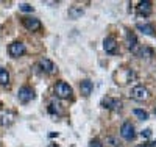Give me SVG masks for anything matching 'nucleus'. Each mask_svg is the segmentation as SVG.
<instances>
[{"label": "nucleus", "instance_id": "obj_17", "mask_svg": "<svg viewBox=\"0 0 156 147\" xmlns=\"http://www.w3.org/2000/svg\"><path fill=\"white\" fill-rule=\"evenodd\" d=\"M139 57H142V58H151V57H153V50H151V49H148V47L140 49Z\"/></svg>", "mask_w": 156, "mask_h": 147}, {"label": "nucleus", "instance_id": "obj_10", "mask_svg": "<svg viewBox=\"0 0 156 147\" xmlns=\"http://www.w3.org/2000/svg\"><path fill=\"white\" fill-rule=\"evenodd\" d=\"M39 66H41L42 71H45L47 74H53V72L56 71V68H55L53 61L48 60V58H41V61H39Z\"/></svg>", "mask_w": 156, "mask_h": 147}, {"label": "nucleus", "instance_id": "obj_19", "mask_svg": "<svg viewBox=\"0 0 156 147\" xmlns=\"http://www.w3.org/2000/svg\"><path fill=\"white\" fill-rule=\"evenodd\" d=\"M19 8H20L22 11H27V13H31V11H33V6H31L30 3H20Z\"/></svg>", "mask_w": 156, "mask_h": 147}, {"label": "nucleus", "instance_id": "obj_6", "mask_svg": "<svg viewBox=\"0 0 156 147\" xmlns=\"http://www.w3.org/2000/svg\"><path fill=\"white\" fill-rule=\"evenodd\" d=\"M25 44L23 42H20V41H14V42H11L9 44V47H8V52H9V55L12 57V58H19V57H22L23 53H25Z\"/></svg>", "mask_w": 156, "mask_h": 147}, {"label": "nucleus", "instance_id": "obj_21", "mask_svg": "<svg viewBox=\"0 0 156 147\" xmlns=\"http://www.w3.org/2000/svg\"><path fill=\"white\" fill-rule=\"evenodd\" d=\"M140 135H142V138H150V136H151V130H150V128H147V130L142 131Z\"/></svg>", "mask_w": 156, "mask_h": 147}, {"label": "nucleus", "instance_id": "obj_15", "mask_svg": "<svg viewBox=\"0 0 156 147\" xmlns=\"http://www.w3.org/2000/svg\"><path fill=\"white\" fill-rule=\"evenodd\" d=\"M0 85L2 86H8L9 85V72L6 69H3L0 66Z\"/></svg>", "mask_w": 156, "mask_h": 147}, {"label": "nucleus", "instance_id": "obj_20", "mask_svg": "<svg viewBox=\"0 0 156 147\" xmlns=\"http://www.w3.org/2000/svg\"><path fill=\"white\" fill-rule=\"evenodd\" d=\"M89 147H103V144L98 139H92V141H90V144H89Z\"/></svg>", "mask_w": 156, "mask_h": 147}, {"label": "nucleus", "instance_id": "obj_11", "mask_svg": "<svg viewBox=\"0 0 156 147\" xmlns=\"http://www.w3.org/2000/svg\"><path fill=\"white\" fill-rule=\"evenodd\" d=\"M92 89H94V83L90 82V80H83V82L80 83V91H81V94L84 97L92 94Z\"/></svg>", "mask_w": 156, "mask_h": 147}, {"label": "nucleus", "instance_id": "obj_23", "mask_svg": "<svg viewBox=\"0 0 156 147\" xmlns=\"http://www.w3.org/2000/svg\"><path fill=\"white\" fill-rule=\"evenodd\" d=\"M151 147H156V141H154V142H153V145H151Z\"/></svg>", "mask_w": 156, "mask_h": 147}, {"label": "nucleus", "instance_id": "obj_4", "mask_svg": "<svg viewBox=\"0 0 156 147\" xmlns=\"http://www.w3.org/2000/svg\"><path fill=\"white\" fill-rule=\"evenodd\" d=\"M131 99L137 100V102H144L148 99V89L142 85H137L131 89Z\"/></svg>", "mask_w": 156, "mask_h": 147}, {"label": "nucleus", "instance_id": "obj_14", "mask_svg": "<svg viewBox=\"0 0 156 147\" xmlns=\"http://www.w3.org/2000/svg\"><path fill=\"white\" fill-rule=\"evenodd\" d=\"M137 30H140L144 35H148V36H154V28L150 25V24H137Z\"/></svg>", "mask_w": 156, "mask_h": 147}, {"label": "nucleus", "instance_id": "obj_24", "mask_svg": "<svg viewBox=\"0 0 156 147\" xmlns=\"http://www.w3.org/2000/svg\"><path fill=\"white\" fill-rule=\"evenodd\" d=\"M154 114H156V108H154Z\"/></svg>", "mask_w": 156, "mask_h": 147}, {"label": "nucleus", "instance_id": "obj_12", "mask_svg": "<svg viewBox=\"0 0 156 147\" xmlns=\"http://www.w3.org/2000/svg\"><path fill=\"white\" fill-rule=\"evenodd\" d=\"M67 14H69L70 19H80V17L84 14V9H83L80 5H72V6L69 8V11H67Z\"/></svg>", "mask_w": 156, "mask_h": 147}, {"label": "nucleus", "instance_id": "obj_9", "mask_svg": "<svg viewBox=\"0 0 156 147\" xmlns=\"http://www.w3.org/2000/svg\"><path fill=\"white\" fill-rule=\"evenodd\" d=\"M103 106L108 110H120L122 108V102L119 99H112V97H106L103 100Z\"/></svg>", "mask_w": 156, "mask_h": 147}, {"label": "nucleus", "instance_id": "obj_25", "mask_svg": "<svg viewBox=\"0 0 156 147\" xmlns=\"http://www.w3.org/2000/svg\"><path fill=\"white\" fill-rule=\"evenodd\" d=\"M50 147H55V145H50Z\"/></svg>", "mask_w": 156, "mask_h": 147}, {"label": "nucleus", "instance_id": "obj_13", "mask_svg": "<svg viewBox=\"0 0 156 147\" xmlns=\"http://www.w3.org/2000/svg\"><path fill=\"white\" fill-rule=\"evenodd\" d=\"M126 42H128L129 50L136 52V49H137V38H136V35L133 31H128L126 33Z\"/></svg>", "mask_w": 156, "mask_h": 147}, {"label": "nucleus", "instance_id": "obj_16", "mask_svg": "<svg viewBox=\"0 0 156 147\" xmlns=\"http://www.w3.org/2000/svg\"><path fill=\"white\" fill-rule=\"evenodd\" d=\"M133 114L134 116H137L140 121H147L148 119V113L147 111H144V110H139V108H136V110H133Z\"/></svg>", "mask_w": 156, "mask_h": 147}, {"label": "nucleus", "instance_id": "obj_2", "mask_svg": "<svg viewBox=\"0 0 156 147\" xmlns=\"http://www.w3.org/2000/svg\"><path fill=\"white\" fill-rule=\"evenodd\" d=\"M120 136L126 141H133L136 138V130L131 122H123L120 127Z\"/></svg>", "mask_w": 156, "mask_h": 147}, {"label": "nucleus", "instance_id": "obj_22", "mask_svg": "<svg viewBox=\"0 0 156 147\" xmlns=\"http://www.w3.org/2000/svg\"><path fill=\"white\" fill-rule=\"evenodd\" d=\"M136 147H151L150 144H139V145H136Z\"/></svg>", "mask_w": 156, "mask_h": 147}, {"label": "nucleus", "instance_id": "obj_18", "mask_svg": "<svg viewBox=\"0 0 156 147\" xmlns=\"http://www.w3.org/2000/svg\"><path fill=\"white\" fill-rule=\"evenodd\" d=\"M0 124H2V125H9V124H12V114L8 113V114L2 116V117H0Z\"/></svg>", "mask_w": 156, "mask_h": 147}, {"label": "nucleus", "instance_id": "obj_3", "mask_svg": "<svg viewBox=\"0 0 156 147\" xmlns=\"http://www.w3.org/2000/svg\"><path fill=\"white\" fill-rule=\"evenodd\" d=\"M22 25L27 28L28 31H37L42 28V24L41 20H39L37 17H22Z\"/></svg>", "mask_w": 156, "mask_h": 147}, {"label": "nucleus", "instance_id": "obj_5", "mask_svg": "<svg viewBox=\"0 0 156 147\" xmlns=\"http://www.w3.org/2000/svg\"><path fill=\"white\" fill-rule=\"evenodd\" d=\"M17 99L22 103H28V102H31L34 99V91L30 86H22L19 89V92H17Z\"/></svg>", "mask_w": 156, "mask_h": 147}, {"label": "nucleus", "instance_id": "obj_26", "mask_svg": "<svg viewBox=\"0 0 156 147\" xmlns=\"http://www.w3.org/2000/svg\"><path fill=\"white\" fill-rule=\"evenodd\" d=\"M0 106H2V103H0Z\"/></svg>", "mask_w": 156, "mask_h": 147}, {"label": "nucleus", "instance_id": "obj_7", "mask_svg": "<svg viewBox=\"0 0 156 147\" xmlns=\"http://www.w3.org/2000/svg\"><path fill=\"white\" fill-rule=\"evenodd\" d=\"M117 41H115V38H112V36H108V38H105V41H103V49H105V52L106 53H117Z\"/></svg>", "mask_w": 156, "mask_h": 147}, {"label": "nucleus", "instance_id": "obj_1", "mask_svg": "<svg viewBox=\"0 0 156 147\" xmlns=\"http://www.w3.org/2000/svg\"><path fill=\"white\" fill-rule=\"evenodd\" d=\"M55 94L59 99H70L72 94H73V91L66 82H58L55 85Z\"/></svg>", "mask_w": 156, "mask_h": 147}, {"label": "nucleus", "instance_id": "obj_8", "mask_svg": "<svg viewBox=\"0 0 156 147\" xmlns=\"http://www.w3.org/2000/svg\"><path fill=\"white\" fill-rule=\"evenodd\" d=\"M137 11L140 16H150L151 11H153V6H151V2L148 0H144V2H139L137 5Z\"/></svg>", "mask_w": 156, "mask_h": 147}]
</instances>
